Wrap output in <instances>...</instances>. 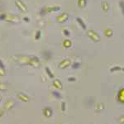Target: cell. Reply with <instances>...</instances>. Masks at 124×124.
Returning <instances> with one entry per match:
<instances>
[{"label":"cell","mask_w":124,"mask_h":124,"mask_svg":"<svg viewBox=\"0 0 124 124\" xmlns=\"http://www.w3.org/2000/svg\"><path fill=\"white\" fill-rule=\"evenodd\" d=\"M77 3L79 8H83L86 7V5H87V0H78Z\"/></svg>","instance_id":"12"},{"label":"cell","mask_w":124,"mask_h":124,"mask_svg":"<svg viewBox=\"0 0 124 124\" xmlns=\"http://www.w3.org/2000/svg\"><path fill=\"white\" fill-rule=\"evenodd\" d=\"M70 64V61L68 59H65L60 63L59 67L61 68V69H65V68H66L67 66H69Z\"/></svg>","instance_id":"7"},{"label":"cell","mask_w":124,"mask_h":124,"mask_svg":"<svg viewBox=\"0 0 124 124\" xmlns=\"http://www.w3.org/2000/svg\"><path fill=\"white\" fill-rule=\"evenodd\" d=\"M23 20H24V21H25V22H27V23H29V22H30V19L28 18V17H24Z\"/></svg>","instance_id":"27"},{"label":"cell","mask_w":124,"mask_h":124,"mask_svg":"<svg viewBox=\"0 0 124 124\" xmlns=\"http://www.w3.org/2000/svg\"><path fill=\"white\" fill-rule=\"evenodd\" d=\"M0 75H1V76H4L5 75V70L4 69H1V68H0Z\"/></svg>","instance_id":"23"},{"label":"cell","mask_w":124,"mask_h":124,"mask_svg":"<svg viewBox=\"0 0 124 124\" xmlns=\"http://www.w3.org/2000/svg\"><path fill=\"white\" fill-rule=\"evenodd\" d=\"M60 9H61V7H60V6H54V7H44V8H42L41 9L40 14H41V15H45V14L49 13L59 11Z\"/></svg>","instance_id":"1"},{"label":"cell","mask_w":124,"mask_h":124,"mask_svg":"<svg viewBox=\"0 0 124 124\" xmlns=\"http://www.w3.org/2000/svg\"><path fill=\"white\" fill-rule=\"evenodd\" d=\"M46 73L48 74V75L50 76V78H54V75H53V74L51 73V70L49 69L48 67L46 68Z\"/></svg>","instance_id":"19"},{"label":"cell","mask_w":124,"mask_h":124,"mask_svg":"<svg viewBox=\"0 0 124 124\" xmlns=\"http://www.w3.org/2000/svg\"><path fill=\"white\" fill-rule=\"evenodd\" d=\"M76 21H77V23H79V25L82 27V29L86 30V28H87V27H86V25L85 24V23H84V21L80 18V17H76Z\"/></svg>","instance_id":"10"},{"label":"cell","mask_w":124,"mask_h":124,"mask_svg":"<svg viewBox=\"0 0 124 124\" xmlns=\"http://www.w3.org/2000/svg\"><path fill=\"white\" fill-rule=\"evenodd\" d=\"M43 114L47 117H51L52 115V110H51V108H46L43 109Z\"/></svg>","instance_id":"9"},{"label":"cell","mask_w":124,"mask_h":124,"mask_svg":"<svg viewBox=\"0 0 124 124\" xmlns=\"http://www.w3.org/2000/svg\"><path fill=\"white\" fill-rule=\"evenodd\" d=\"M2 99V96H1V94H0V100Z\"/></svg>","instance_id":"29"},{"label":"cell","mask_w":124,"mask_h":124,"mask_svg":"<svg viewBox=\"0 0 124 124\" xmlns=\"http://www.w3.org/2000/svg\"><path fill=\"white\" fill-rule=\"evenodd\" d=\"M79 66H80V64H79V63H75L72 67H73L74 69H77V68H79Z\"/></svg>","instance_id":"24"},{"label":"cell","mask_w":124,"mask_h":124,"mask_svg":"<svg viewBox=\"0 0 124 124\" xmlns=\"http://www.w3.org/2000/svg\"><path fill=\"white\" fill-rule=\"evenodd\" d=\"M104 35L106 36L107 37H113V31L112 29H106L104 31Z\"/></svg>","instance_id":"14"},{"label":"cell","mask_w":124,"mask_h":124,"mask_svg":"<svg viewBox=\"0 0 124 124\" xmlns=\"http://www.w3.org/2000/svg\"><path fill=\"white\" fill-rule=\"evenodd\" d=\"M53 85L56 88H58V89H61L62 88V85H61V81L58 80V79H55V80L53 81Z\"/></svg>","instance_id":"16"},{"label":"cell","mask_w":124,"mask_h":124,"mask_svg":"<svg viewBox=\"0 0 124 124\" xmlns=\"http://www.w3.org/2000/svg\"><path fill=\"white\" fill-rule=\"evenodd\" d=\"M8 16L5 14V13H3V14L0 15V20H6Z\"/></svg>","instance_id":"22"},{"label":"cell","mask_w":124,"mask_h":124,"mask_svg":"<svg viewBox=\"0 0 124 124\" xmlns=\"http://www.w3.org/2000/svg\"><path fill=\"white\" fill-rule=\"evenodd\" d=\"M53 95H55V97L56 98H61V94H60L59 93H58V92H53Z\"/></svg>","instance_id":"25"},{"label":"cell","mask_w":124,"mask_h":124,"mask_svg":"<svg viewBox=\"0 0 124 124\" xmlns=\"http://www.w3.org/2000/svg\"><path fill=\"white\" fill-rule=\"evenodd\" d=\"M41 36V31H37V33H36V36H35V39L36 40H39L40 37Z\"/></svg>","instance_id":"20"},{"label":"cell","mask_w":124,"mask_h":124,"mask_svg":"<svg viewBox=\"0 0 124 124\" xmlns=\"http://www.w3.org/2000/svg\"><path fill=\"white\" fill-rule=\"evenodd\" d=\"M42 55H43V56L45 59H46V60H50L51 58V55H52V53L51 52V51H43V53H42Z\"/></svg>","instance_id":"13"},{"label":"cell","mask_w":124,"mask_h":124,"mask_svg":"<svg viewBox=\"0 0 124 124\" xmlns=\"http://www.w3.org/2000/svg\"><path fill=\"white\" fill-rule=\"evenodd\" d=\"M0 68L1 69H4L5 70V65H4V64L3 63V61L0 60Z\"/></svg>","instance_id":"26"},{"label":"cell","mask_w":124,"mask_h":124,"mask_svg":"<svg viewBox=\"0 0 124 124\" xmlns=\"http://www.w3.org/2000/svg\"><path fill=\"white\" fill-rule=\"evenodd\" d=\"M63 33H64V35H65V37H69V36H70V31H68L67 29H64L63 30Z\"/></svg>","instance_id":"21"},{"label":"cell","mask_w":124,"mask_h":124,"mask_svg":"<svg viewBox=\"0 0 124 124\" xmlns=\"http://www.w3.org/2000/svg\"><path fill=\"white\" fill-rule=\"evenodd\" d=\"M17 97L20 100H22V101H23V102H27V101L29 100V98L27 97V96L26 95L25 93H19L17 95Z\"/></svg>","instance_id":"8"},{"label":"cell","mask_w":124,"mask_h":124,"mask_svg":"<svg viewBox=\"0 0 124 124\" xmlns=\"http://www.w3.org/2000/svg\"><path fill=\"white\" fill-rule=\"evenodd\" d=\"M8 89V87L7 85L0 83V91H7Z\"/></svg>","instance_id":"17"},{"label":"cell","mask_w":124,"mask_h":124,"mask_svg":"<svg viewBox=\"0 0 124 124\" xmlns=\"http://www.w3.org/2000/svg\"><path fill=\"white\" fill-rule=\"evenodd\" d=\"M71 45H72V42H71L70 40H69V39H65V41H64V42H63V46H65V48L70 47V46H71Z\"/></svg>","instance_id":"15"},{"label":"cell","mask_w":124,"mask_h":124,"mask_svg":"<svg viewBox=\"0 0 124 124\" xmlns=\"http://www.w3.org/2000/svg\"><path fill=\"white\" fill-rule=\"evenodd\" d=\"M119 6H120V8L122 10V13H123L124 16V1L123 0L119 2Z\"/></svg>","instance_id":"18"},{"label":"cell","mask_w":124,"mask_h":124,"mask_svg":"<svg viewBox=\"0 0 124 124\" xmlns=\"http://www.w3.org/2000/svg\"><path fill=\"white\" fill-rule=\"evenodd\" d=\"M101 7H102V9H103L105 13H107L109 10V4L107 2H103V3H101Z\"/></svg>","instance_id":"11"},{"label":"cell","mask_w":124,"mask_h":124,"mask_svg":"<svg viewBox=\"0 0 124 124\" xmlns=\"http://www.w3.org/2000/svg\"><path fill=\"white\" fill-rule=\"evenodd\" d=\"M68 19H69V14L67 13H62L61 15L58 16L56 18L59 23H65V22H67Z\"/></svg>","instance_id":"3"},{"label":"cell","mask_w":124,"mask_h":124,"mask_svg":"<svg viewBox=\"0 0 124 124\" xmlns=\"http://www.w3.org/2000/svg\"><path fill=\"white\" fill-rule=\"evenodd\" d=\"M14 104H15V103L12 100V99H8V100L6 101V103H4V108L6 110H9V109L13 108Z\"/></svg>","instance_id":"6"},{"label":"cell","mask_w":124,"mask_h":124,"mask_svg":"<svg viewBox=\"0 0 124 124\" xmlns=\"http://www.w3.org/2000/svg\"><path fill=\"white\" fill-rule=\"evenodd\" d=\"M6 21L10 23H18L20 20L18 17H16V16H8L7 18H6Z\"/></svg>","instance_id":"5"},{"label":"cell","mask_w":124,"mask_h":124,"mask_svg":"<svg viewBox=\"0 0 124 124\" xmlns=\"http://www.w3.org/2000/svg\"><path fill=\"white\" fill-rule=\"evenodd\" d=\"M69 80H70V81H72V80H75V79H73V78H70V79H69Z\"/></svg>","instance_id":"28"},{"label":"cell","mask_w":124,"mask_h":124,"mask_svg":"<svg viewBox=\"0 0 124 124\" xmlns=\"http://www.w3.org/2000/svg\"><path fill=\"white\" fill-rule=\"evenodd\" d=\"M15 3H16V6L18 8V9L21 10L22 12H23V13H27V6L24 4L23 2L21 1V0H16Z\"/></svg>","instance_id":"4"},{"label":"cell","mask_w":124,"mask_h":124,"mask_svg":"<svg viewBox=\"0 0 124 124\" xmlns=\"http://www.w3.org/2000/svg\"><path fill=\"white\" fill-rule=\"evenodd\" d=\"M87 35L92 41H100V37H99V35L97 32H95L94 31H93V30H89V31H87Z\"/></svg>","instance_id":"2"}]
</instances>
